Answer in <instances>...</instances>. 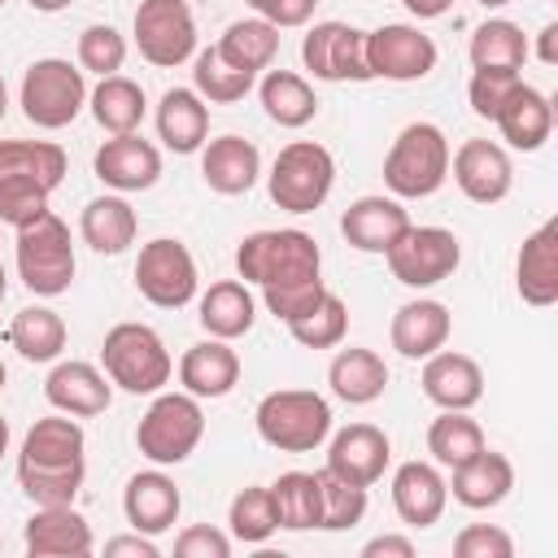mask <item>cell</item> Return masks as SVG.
<instances>
[{
	"instance_id": "cell-29",
	"label": "cell",
	"mask_w": 558,
	"mask_h": 558,
	"mask_svg": "<svg viewBox=\"0 0 558 558\" xmlns=\"http://www.w3.org/2000/svg\"><path fill=\"white\" fill-rule=\"evenodd\" d=\"M179 384L183 392H192L196 401H214L227 397L240 384V353L231 349V340H201L179 357Z\"/></svg>"
},
{
	"instance_id": "cell-38",
	"label": "cell",
	"mask_w": 558,
	"mask_h": 558,
	"mask_svg": "<svg viewBox=\"0 0 558 558\" xmlns=\"http://www.w3.org/2000/svg\"><path fill=\"white\" fill-rule=\"evenodd\" d=\"M65 340H70L65 318L57 310H48V305H26L9 323V344L26 362H57L65 353Z\"/></svg>"
},
{
	"instance_id": "cell-45",
	"label": "cell",
	"mask_w": 558,
	"mask_h": 558,
	"mask_svg": "<svg viewBox=\"0 0 558 558\" xmlns=\"http://www.w3.org/2000/svg\"><path fill=\"white\" fill-rule=\"evenodd\" d=\"M74 57H78L83 74L109 78V74H118L126 65V35L118 26H109V22H92V26H83Z\"/></svg>"
},
{
	"instance_id": "cell-50",
	"label": "cell",
	"mask_w": 558,
	"mask_h": 558,
	"mask_svg": "<svg viewBox=\"0 0 558 558\" xmlns=\"http://www.w3.org/2000/svg\"><path fill=\"white\" fill-rule=\"evenodd\" d=\"M174 554L179 558H227L231 554V536L209 527V523H192L174 536Z\"/></svg>"
},
{
	"instance_id": "cell-4",
	"label": "cell",
	"mask_w": 558,
	"mask_h": 558,
	"mask_svg": "<svg viewBox=\"0 0 558 558\" xmlns=\"http://www.w3.org/2000/svg\"><path fill=\"white\" fill-rule=\"evenodd\" d=\"M100 366L109 384H118L131 397H153L174 375V357L148 323H113L100 344Z\"/></svg>"
},
{
	"instance_id": "cell-57",
	"label": "cell",
	"mask_w": 558,
	"mask_h": 558,
	"mask_svg": "<svg viewBox=\"0 0 558 558\" xmlns=\"http://www.w3.org/2000/svg\"><path fill=\"white\" fill-rule=\"evenodd\" d=\"M9 453V423H4V414H0V458Z\"/></svg>"
},
{
	"instance_id": "cell-39",
	"label": "cell",
	"mask_w": 558,
	"mask_h": 558,
	"mask_svg": "<svg viewBox=\"0 0 558 558\" xmlns=\"http://www.w3.org/2000/svg\"><path fill=\"white\" fill-rule=\"evenodd\" d=\"M270 488L275 501V519L288 532H310L323 523V488H318V471H283Z\"/></svg>"
},
{
	"instance_id": "cell-62",
	"label": "cell",
	"mask_w": 558,
	"mask_h": 558,
	"mask_svg": "<svg viewBox=\"0 0 558 558\" xmlns=\"http://www.w3.org/2000/svg\"><path fill=\"white\" fill-rule=\"evenodd\" d=\"M0 227H4V222H0Z\"/></svg>"
},
{
	"instance_id": "cell-5",
	"label": "cell",
	"mask_w": 558,
	"mask_h": 558,
	"mask_svg": "<svg viewBox=\"0 0 558 558\" xmlns=\"http://www.w3.org/2000/svg\"><path fill=\"white\" fill-rule=\"evenodd\" d=\"M13 262H17V279L35 292V296H61L74 283V244H70V227L44 209L39 218L13 227Z\"/></svg>"
},
{
	"instance_id": "cell-49",
	"label": "cell",
	"mask_w": 558,
	"mask_h": 558,
	"mask_svg": "<svg viewBox=\"0 0 558 558\" xmlns=\"http://www.w3.org/2000/svg\"><path fill=\"white\" fill-rule=\"evenodd\" d=\"M323 292H327V283L314 279V283H296V288H270V292H262V301H266V310L288 327V323H296L301 314H310Z\"/></svg>"
},
{
	"instance_id": "cell-2",
	"label": "cell",
	"mask_w": 558,
	"mask_h": 558,
	"mask_svg": "<svg viewBox=\"0 0 558 558\" xmlns=\"http://www.w3.org/2000/svg\"><path fill=\"white\" fill-rule=\"evenodd\" d=\"M70 157L52 140H0V222L22 227L48 209Z\"/></svg>"
},
{
	"instance_id": "cell-52",
	"label": "cell",
	"mask_w": 558,
	"mask_h": 558,
	"mask_svg": "<svg viewBox=\"0 0 558 558\" xmlns=\"http://www.w3.org/2000/svg\"><path fill=\"white\" fill-rule=\"evenodd\" d=\"M362 558H414V541H410V536L388 532V536L366 541V545H362Z\"/></svg>"
},
{
	"instance_id": "cell-33",
	"label": "cell",
	"mask_w": 558,
	"mask_h": 558,
	"mask_svg": "<svg viewBox=\"0 0 558 558\" xmlns=\"http://www.w3.org/2000/svg\"><path fill=\"white\" fill-rule=\"evenodd\" d=\"M157 140L170 153H201L209 140V105L192 87H170L157 105Z\"/></svg>"
},
{
	"instance_id": "cell-34",
	"label": "cell",
	"mask_w": 558,
	"mask_h": 558,
	"mask_svg": "<svg viewBox=\"0 0 558 558\" xmlns=\"http://www.w3.org/2000/svg\"><path fill=\"white\" fill-rule=\"evenodd\" d=\"M327 384H331V392H336L344 405H371V401H379L384 388H388V366H384V357H379L375 349L349 344V349H340V353L331 357Z\"/></svg>"
},
{
	"instance_id": "cell-41",
	"label": "cell",
	"mask_w": 558,
	"mask_h": 558,
	"mask_svg": "<svg viewBox=\"0 0 558 558\" xmlns=\"http://www.w3.org/2000/svg\"><path fill=\"white\" fill-rule=\"evenodd\" d=\"M484 449V427L466 410H440L427 427V453L436 466H462Z\"/></svg>"
},
{
	"instance_id": "cell-28",
	"label": "cell",
	"mask_w": 558,
	"mask_h": 558,
	"mask_svg": "<svg viewBox=\"0 0 558 558\" xmlns=\"http://www.w3.org/2000/svg\"><path fill=\"white\" fill-rule=\"evenodd\" d=\"M493 122H497V131H501V140H506L510 148L536 153V148L554 135V105H549L545 92H536V87H527V83L519 78L514 92H510V96L501 100V109L493 113Z\"/></svg>"
},
{
	"instance_id": "cell-32",
	"label": "cell",
	"mask_w": 558,
	"mask_h": 558,
	"mask_svg": "<svg viewBox=\"0 0 558 558\" xmlns=\"http://www.w3.org/2000/svg\"><path fill=\"white\" fill-rule=\"evenodd\" d=\"M135 231H140V218H135V209H131V201H126L122 192L96 196V201H87L83 214H78V235H83V244L96 248V253H105V257L126 253V248L135 244Z\"/></svg>"
},
{
	"instance_id": "cell-36",
	"label": "cell",
	"mask_w": 558,
	"mask_h": 558,
	"mask_svg": "<svg viewBox=\"0 0 558 558\" xmlns=\"http://www.w3.org/2000/svg\"><path fill=\"white\" fill-rule=\"evenodd\" d=\"M87 109L92 118L109 131V135H126V131H140L144 113H148V96L135 78L126 74H109L100 78L92 92H87Z\"/></svg>"
},
{
	"instance_id": "cell-9",
	"label": "cell",
	"mask_w": 558,
	"mask_h": 558,
	"mask_svg": "<svg viewBox=\"0 0 558 558\" xmlns=\"http://www.w3.org/2000/svg\"><path fill=\"white\" fill-rule=\"evenodd\" d=\"M17 105H22V113H26L31 126L61 131V126H70L87 109V78L65 57H39L22 74Z\"/></svg>"
},
{
	"instance_id": "cell-26",
	"label": "cell",
	"mask_w": 558,
	"mask_h": 558,
	"mask_svg": "<svg viewBox=\"0 0 558 558\" xmlns=\"http://www.w3.org/2000/svg\"><path fill=\"white\" fill-rule=\"evenodd\" d=\"M423 397L440 410H471L484 397L480 362L453 349H436L432 357H423Z\"/></svg>"
},
{
	"instance_id": "cell-54",
	"label": "cell",
	"mask_w": 558,
	"mask_h": 558,
	"mask_svg": "<svg viewBox=\"0 0 558 558\" xmlns=\"http://www.w3.org/2000/svg\"><path fill=\"white\" fill-rule=\"evenodd\" d=\"M401 4H405V13H410V17H418V22L445 17V13L453 9V0H401Z\"/></svg>"
},
{
	"instance_id": "cell-15",
	"label": "cell",
	"mask_w": 558,
	"mask_h": 558,
	"mask_svg": "<svg viewBox=\"0 0 558 558\" xmlns=\"http://www.w3.org/2000/svg\"><path fill=\"white\" fill-rule=\"evenodd\" d=\"M301 61L323 83H366V31L349 22H314L301 39Z\"/></svg>"
},
{
	"instance_id": "cell-46",
	"label": "cell",
	"mask_w": 558,
	"mask_h": 558,
	"mask_svg": "<svg viewBox=\"0 0 558 558\" xmlns=\"http://www.w3.org/2000/svg\"><path fill=\"white\" fill-rule=\"evenodd\" d=\"M318 488H323V523H318L323 532H349L366 519V488L362 484H349L323 466Z\"/></svg>"
},
{
	"instance_id": "cell-20",
	"label": "cell",
	"mask_w": 558,
	"mask_h": 558,
	"mask_svg": "<svg viewBox=\"0 0 558 558\" xmlns=\"http://www.w3.org/2000/svg\"><path fill=\"white\" fill-rule=\"evenodd\" d=\"M44 397H48V405L61 410V414L92 418V414H105V410H109V401H113V384H109V375H105L100 366L70 357V362H57V366L48 371V379H44Z\"/></svg>"
},
{
	"instance_id": "cell-8",
	"label": "cell",
	"mask_w": 558,
	"mask_h": 558,
	"mask_svg": "<svg viewBox=\"0 0 558 558\" xmlns=\"http://www.w3.org/2000/svg\"><path fill=\"white\" fill-rule=\"evenodd\" d=\"M205 436V410L192 392H153V405L140 414L135 445L153 466H179L196 453Z\"/></svg>"
},
{
	"instance_id": "cell-31",
	"label": "cell",
	"mask_w": 558,
	"mask_h": 558,
	"mask_svg": "<svg viewBox=\"0 0 558 558\" xmlns=\"http://www.w3.org/2000/svg\"><path fill=\"white\" fill-rule=\"evenodd\" d=\"M196 318L201 327L214 336V340H240L253 331V318H257V301L248 292L244 279H218L201 292L196 301Z\"/></svg>"
},
{
	"instance_id": "cell-58",
	"label": "cell",
	"mask_w": 558,
	"mask_h": 558,
	"mask_svg": "<svg viewBox=\"0 0 558 558\" xmlns=\"http://www.w3.org/2000/svg\"><path fill=\"white\" fill-rule=\"evenodd\" d=\"M4 113H9V87H4V74H0V122H4Z\"/></svg>"
},
{
	"instance_id": "cell-40",
	"label": "cell",
	"mask_w": 558,
	"mask_h": 558,
	"mask_svg": "<svg viewBox=\"0 0 558 558\" xmlns=\"http://www.w3.org/2000/svg\"><path fill=\"white\" fill-rule=\"evenodd\" d=\"M222 61H231L235 70H248V74H262L270 70L275 52H279V26L262 22V17H240L222 31V39L214 44Z\"/></svg>"
},
{
	"instance_id": "cell-44",
	"label": "cell",
	"mask_w": 558,
	"mask_h": 558,
	"mask_svg": "<svg viewBox=\"0 0 558 558\" xmlns=\"http://www.w3.org/2000/svg\"><path fill=\"white\" fill-rule=\"evenodd\" d=\"M227 523H231V536H235L240 545H266V541L279 532L270 488H240V493L231 497Z\"/></svg>"
},
{
	"instance_id": "cell-61",
	"label": "cell",
	"mask_w": 558,
	"mask_h": 558,
	"mask_svg": "<svg viewBox=\"0 0 558 558\" xmlns=\"http://www.w3.org/2000/svg\"><path fill=\"white\" fill-rule=\"evenodd\" d=\"M4 379H9V371H4V362H0V392H4Z\"/></svg>"
},
{
	"instance_id": "cell-56",
	"label": "cell",
	"mask_w": 558,
	"mask_h": 558,
	"mask_svg": "<svg viewBox=\"0 0 558 558\" xmlns=\"http://www.w3.org/2000/svg\"><path fill=\"white\" fill-rule=\"evenodd\" d=\"M35 13H61V9H70L74 0H26Z\"/></svg>"
},
{
	"instance_id": "cell-48",
	"label": "cell",
	"mask_w": 558,
	"mask_h": 558,
	"mask_svg": "<svg viewBox=\"0 0 558 558\" xmlns=\"http://www.w3.org/2000/svg\"><path fill=\"white\" fill-rule=\"evenodd\" d=\"M453 554L458 558H510L514 554V541L497 523H471V527H462L453 536Z\"/></svg>"
},
{
	"instance_id": "cell-14",
	"label": "cell",
	"mask_w": 558,
	"mask_h": 558,
	"mask_svg": "<svg viewBox=\"0 0 558 558\" xmlns=\"http://www.w3.org/2000/svg\"><path fill=\"white\" fill-rule=\"evenodd\" d=\"M440 52L436 39L410 22H384L375 31H366V70L371 78H388V83H418L436 70Z\"/></svg>"
},
{
	"instance_id": "cell-59",
	"label": "cell",
	"mask_w": 558,
	"mask_h": 558,
	"mask_svg": "<svg viewBox=\"0 0 558 558\" xmlns=\"http://www.w3.org/2000/svg\"><path fill=\"white\" fill-rule=\"evenodd\" d=\"M4 292H9V275H4V262H0V301H4Z\"/></svg>"
},
{
	"instance_id": "cell-7",
	"label": "cell",
	"mask_w": 558,
	"mask_h": 558,
	"mask_svg": "<svg viewBox=\"0 0 558 558\" xmlns=\"http://www.w3.org/2000/svg\"><path fill=\"white\" fill-rule=\"evenodd\" d=\"M257 436L279 453H314L331 436V405L314 388H275L253 410Z\"/></svg>"
},
{
	"instance_id": "cell-3",
	"label": "cell",
	"mask_w": 558,
	"mask_h": 558,
	"mask_svg": "<svg viewBox=\"0 0 558 558\" xmlns=\"http://www.w3.org/2000/svg\"><path fill=\"white\" fill-rule=\"evenodd\" d=\"M235 270L244 283L270 292V288H296L323 279V248L301 227H270L253 231L235 248Z\"/></svg>"
},
{
	"instance_id": "cell-12",
	"label": "cell",
	"mask_w": 558,
	"mask_h": 558,
	"mask_svg": "<svg viewBox=\"0 0 558 558\" xmlns=\"http://www.w3.org/2000/svg\"><path fill=\"white\" fill-rule=\"evenodd\" d=\"M135 48L148 65L174 70L196 57V13L187 0H140Z\"/></svg>"
},
{
	"instance_id": "cell-13",
	"label": "cell",
	"mask_w": 558,
	"mask_h": 558,
	"mask_svg": "<svg viewBox=\"0 0 558 558\" xmlns=\"http://www.w3.org/2000/svg\"><path fill=\"white\" fill-rule=\"evenodd\" d=\"M388 257V270H392V279L397 283H405V288H436V283H445L453 270H458V262H462V244H458V235L449 231V227H405L401 231V240L384 253Z\"/></svg>"
},
{
	"instance_id": "cell-23",
	"label": "cell",
	"mask_w": 558,
	"mask_h": 558,
	"mask_svg": "<svg viewBox=\"0 0 558 558\" xmlns=\"http://www.w3.org/2000/svg\"><path fill=\"white\" fill-rule=\"evenodd\" d=\"M201 179L218 196H244L262 179V153L244 135H218L201 144Z\"/></svg>"
},
{
	"instance_id": "cell-10",
	"label": "cell",
	"mask_w": 558,
	"mask_h": 558,
	"mask_svg": "<svg viewBox=\"0 0 558 558\" xmlns=\"http://www.w3.org/2000/svg\"><path fill=\"white\" fill-rule=\"evenodd\" d=\"M331 187H336V157L318 140L283 144L270 174H266L270 201L288 214H314L331 196Z\"/></svg>"
},
{
	"instance_id": "cell-21",
	"label": "cell",
	"mask_w": 558,
	"mask_h": 558,
	"mask_svg": "<svg viewBox=\"0 0 558 558\" xmlns=\"http://www.w3.org/2000/svg\"><path fill=\"white\" fill-rule=\"evenodd\" d=\"M449 506V484L436 471V462H401L392 471V510L405 527H432L440 523Z\"/></svg>"
},
{
	"instance_id": "cell-17",
	"label": "cell",
	"mask_w": 558,
	"mask_h": 558,
	"mask_svg": "<svg viewBox=\"0 0 558 558\" xmlns=\"http://www.w3.org/2000/svg\"><path fill=\"white\" fill-rule=\"evenodd\" d=\"M92 170L105 187L113 192H148L157 179H161V153L153 140H144L140 131H126V135H113L96 148L92 157Z\"/></svg>"
},
{
	"instance_id": "cell-42",
	"label": "cell",
	"mask_w": 558,
	"mask_h": 558,
	"mask_svg": "<svg viewBox=\"0 0 558 558\" xmlns=\"http://www.w3.org/2000/svg\"><path fill=\"white\" fill-rule=\"evenodd\" d=\"M257 74L248 70H235L231 61L218 57V48H201L192 57V92L205 100V105H235L253 92Z\"/></svg>"
},
{
	"instance_id": "cell-53",
	"label": "cell",
	"mask_w": 558,
	"mask_h": 558,
	"mask_svg": "<svg viewBox=\"0 0 558 558\" xmlns=\"http://www.w3.org/2000/svg\"><path fill=\"white\" fill-rule=\"evenodd\" d=\"M105 554H131V558H157L161 549H157V541H153V536H144V532H131V536H113V541H105Z\"/></svg>"
},
{
	"instance_id": "cell-37",
	"label": "cell",
	"mask_w": 558,
	"mask_h": 558,
	"mask_svg": "<svg viewBox=\"0 0 558 558\" xmlns=\"http://www.w3.org/2000/svg\"><path fill=\"white\" fill-rule=\"evenodd\" d=\"M466 57H471V70H523V61L532 57V44L523 35V26H514L510 17H488L471 31V44H466Z\"/></svg>"
},
{
	"instance_id": "cell-11",
	"label": "cell",
	"mask_w": 558,
	"mask_h": 558,
	"mask_svg": "<svg viewBox=\"0 0 558 558\" xmlns=\"http://www.w3.org/2000/svg\"><path fill=\"white\" fill-rule=\"evenodd\" d=\"M135 288L157 310H183L187 301H196L201 275H196L192 248L183 240H170V235L148 240L135 257Z\"/></svg>"
},
{
	"instance_id": "cell-27",
	"label": "cell",
	"mask_w": 558,
	"mask_h": 558,
	"mask_svg": "<svg viewBox=\"0 0 558 558\" xmlns=\"http://www.w3.org/2000/svg\"><path fill=\"white\" fill-rule=\"evenodd\" d=\"M453 331V318L445 310V301H432V296H418V301H405L397 314H392V327H388V340L401 357L410 362H423L432 357L436 349H445Z\"/></svg>"
},
{
	"instance_id": "cell-6",
	"label": "cell",
	"mask_w": 558,
	"mask_h": 558,
	"mask_svg": "<svg viewBox=\"0 0 558 558\" xmlns=\"http://www.w3.org/2000/svg\"><path fill=\"white\" fill-rule=\"evenodd\" d=\"M449 140L436 122H410L392 140L384 157V183L397 201H423L436 196L449 179Z\"/></svg>"
},
{
	"instance_id": "cell-43",
	"label": "cell",
	"mask_w": 558,
	"mask_h": 558,
	"mask_svg": "<svg viewBox=\"0 0 558 558\" xmlns=\"http://www.w3.org/2000/svg\"><path fill=\"white\" fill-rule=\"evenodd\" d=\"M288 331L305 349H336L344 340V331H349V305L327 288L310 314H301L296 323H288Z\"/></svg>"
},
{
	"instance_id": "cell-19",
	"label": "cell",
	"mask_w": 558,
	"mask_h": 558,
	"mask_svg": "<svg viewBox=\"0 0 558 558\" xmlns=\"http://www.w3.org/2000/svg\"><path fill=\"white\" fill-rule=\"evenodd\" d=\"M179 510H183V493H179V484H174L161 466L135 471V475L126 480V488H122V514H126V523H131L135 532H144V536L170 532V527L179 523Z\"/></svg>"
},
{
	"instance_id": "cell-55",
	"label": "cell",
	"mask_w": 558,
	"mask_h": 558,
	"mask_svg": "<svg viewBox=\"0 0 558 558\" xmlns=\"http://www.w3.org/2000/svg\"><path fill=\"white\" fill-rule=\"evenodd\" d=\"M536 57L545 65H558V22H545L541 35H536Z\"/></svg>"
},
{
	"instance_id": "cell-63",
	"label": "cell",
	"mask_w": 558,
	"mask_h": 558,
	"mask_svg": "<svg viewBox=\"0 0 558 558\" xmlns=\"http://www.w3.org/2000/svg\"><path fill=\"white\" fill-rule=\"evenodd\" d=\"M0 4H4V0H0Z\"/></svg>"
},
{
	"instance_id": "cell-22",
	"label": "cell",
	"mask_w": 558,
	"mask_h": 558,
	"mask_svg": "<svg viewBox=\"0 0 558 558\" xmlns=\"http://www.w3.org/2000/svg\"><path fill=\"white\" fill-rule=\"evenodd\" d=\"M22 541L35 558H87L96 549L92 523L74 506H35L22 527Z\"/></svg>"
},
{
	"instance_id": "cell-24",
	"label": "cell",
	"mask_w": 558,
	"mask_h": 558,
	"mask_svg": "<svg viewBox=\"0 0 558 558\" xmlns=\"http://www.w3.org/2000/svg\"><path fill=\"white\" fill-rule=\"evenodd\" d=\"M405 227H410V214L397 196H357L340 214V235L357 253H388Z\"/></svg>"
},
{
	"instance_id": "cell-47",
	"label": "cell",
	"mask_w": 558,
	"mask_h": 558,
	"mask_svg": "<svg viewBox=\"0 0 558 558\" xmlns=\"http://www.w3.org/2000/svg\"><path fill=\"white\" fill-rule=\"evenodd\" d=\"M519 74L514 70H471V83H466V100H471V113L475 118H488L501 109V100L514 92Z\"/></svg>"
},
{
	"instance_id": "cell-1",
	"label": "cell",
	"mask_w": 558,
	"mask_h": 558,
	"mask_svg": "<svg viewBox=\"0 0 558 558\" xmlns=\"http://www.w3.org/2000/svg\"><path fill=\"white\" fill-rule=\"evenodd\" d=\"M87 475V436L74 414L35 418L17 449V484L35 506H74Z\"/></svg>"
},
{
	"instance_id": "cell-25",
	"label": "cell",
	"mask_w": 558,
	"mask_h": 558,
	"mask_svg": "<svg viewBox=\"0 0 558 558\" xmlns=\"http://www.w3.org/2000/svg\"><path fill=\"white\" fill-rule=\"evenodd\" d=\"M514 288L532 310H549L558 301V218L541 222L519 257H514Z\"/></svg>"
},
{
	"instance_id": "cell-16",
	"label": "cell",
	"mask_w": 558,
	"mask_h": 558,
	"mask_svg": "<svg viewBox=\"0 0 558 558\" xmlns=\"http://www.w3.org/2000/svg\"><path fill=\"white\" fill-rule=\"evenodd\" d=\"M449 174H453L458 192L475 205H497L514 187L510 153L497 140H462L458 153H449Z\"/></svg>"
},
{
	"instance_id": "cell-30",
	"label": "cell",
	"mask_w": 558,
	"mask_h": 558,
	"mask_svg": "<svg viewBox=\"0 0 558 558\" xmlns=\"http://www.w3.org/2000/svg\"><path fill=\"white\" fill-rule=\"evenodd\" d=\"M445 484H449V493H453L458 506H466V510H493V506H501L510 497L514 466H510L506 453H497V449L484 445L471 462L453 466V480H445Z\"/></svg>"
},
{
	"instance_id": "cell-60",
	"label": "cell",
	"mask_w": 558,
	"mask_h": 558,
	"mask_svg": "<svg viewBox=\"0 0 558 558\" xmlns=\"http://www.w3.org/2000/svg\"><path fill=\"white\" fill-rule=\"evenodd\" d=\"M475 4H484V9H501V4H510V0H475Z\"/></svg>"
},
{
	"instance_id": "cell-35",
	"label": "cell",
	"mask_w": 558,
	"mask_h": 558,
	"mask_svg": "<svg viewBox=\"0 0 558 558\" xmlns=\"http://www.w3.org/2000/svg\"><path fill=\"white\" fill-rule=\"evenodd\" d=\"M257 100H262V113L288 131H301L318 118V96H314L310 78H301L292 70H266L257 83Z\"/></svg>"
},
{
	"instance_id": "cell-18",
	"label": "cell",
	"mask_w": 558,
	"mask_h": 558,
	"mask_svg": "<svg viewBox=\"0 0 558 558\" xmlns=\"http://www.w3.org/2000/svg\"><path fill=\"white\" fill-rule=\"evenodd\" d=\"M388 462H392V440L375 423H349L327 445V471L349 484H362V488L384 480Z\"/></svg>"
},
{
	"instance_id": "cell-51",
	"label": "cell",
	"mask_w": 558,
	"mask_h": 558,
	"mask_svg": "<svg viewBox=\"0 0 558 558\" xmlns=\"http://www.w3.org/2000/svg\"><path fill=\"white\" fill-rule=\"evenodd\" d=\"M253 9V17L279 26V31H292V26H305L318 9V0H244Z\"/></svg>"
}]
</instances>
